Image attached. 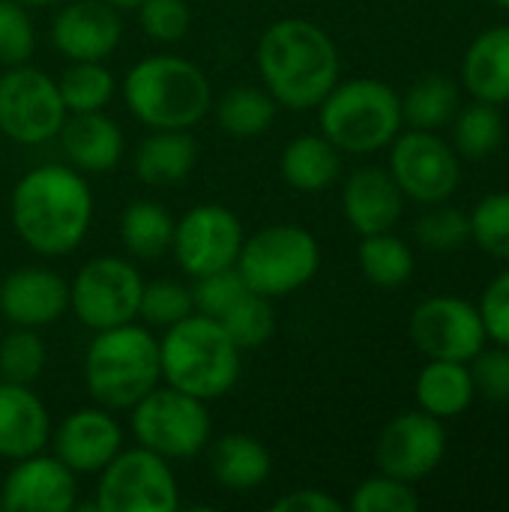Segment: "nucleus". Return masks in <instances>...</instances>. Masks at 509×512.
I'll use <instances>...</instances> for the list:
<instances>
[{
	"mask_svg": "<svg viewBox=\"0 0 509 512\" xmlns=\"http://www.w3.org/2000/svg\"><path fill=\"white\" fill-rule=\"evenodd\" d=\"M15 234L39 255L63 258L81 246L93 219V192L69 165L27 171L9 201Z\"/></svg>",
	"mask_w": 509,
	"mask_h": 512,
	"instance_id": "obj_1",
	"label": "nucleus"
},
{
	"mask_svg": "<svg viewBox=\"0 0 509 512\" xmlns=\"http://www.w3.org/2000/svg\"><path fill=\"white\" fill-rule=\"evenodd\" d=\"M258 72L276 105L309 111L339 81V48L327 30L306 18H282L258 39Z\"/></svg>",
	"mask_w": 509,
	"mask_h": 512,
	"instance_id": "obj_2",
	"label": "nucleus"
},
{
	"mask_svg": "<svg viewBox=\"0 0 509 512\" xmlns=\"http://www.w3.org/2000/svg\"><path fill=\"white\" fill-rule=\"evenodd\" d=\"M240 348L216 318L192 312L171 324L159 342L162 378L201 402L225 396L240 378Z\"/></svg>",
	"mask_w": 509,
	"mask_h": 512,
	"instance_id": "obj_3",
	"label": "nucleus"
},
{
	"mask_svg": "<svg viewBox=\"0 0 509 512\" xmlns=\"http://www.w3.org/2000/svg\"><path fill=\"white\" fill-rule=\"evenodd\" d=\"M162 378L159 342L147 327L120 324L96 330L84 357V384L96 405L126 411L141 402Z\"/></svg>",
	"mask_w": 509,
	"mask_h": 512,
	"instance_id": "obj_4",
	"label": "nucleus"
},
{
	"mask_svg": "<svg viewBox=\"0 0 509 512\" xmlns=\"http://www.w3.org/2000/svg\"><path fill=\"white\" fill-rule=\"evenodd\" d=\"M123 99L147 129H189L210 111L213 90L192 60L153 54L129 69Z\"/></svg>",
	"mask_w": 509,
	"mask_h": 512,
	"instance_id": "obj_5",
	"label": "nucleus"
},
{
	"mask_svg": "<svg viewBox=\"0 0 509 512\" xmlns=\"http://www.w3.org/2000/svg\"><path fill=\"white\" fill-rule=\"evenodd\" d=\"M321 129L342 153H375L393 144L402 126V99L375 78L345 81L324 96Z\"/></svg>",
	"mask_w": 509,
	"mask_h": 512,
	"instance_id": "obj_6",
	"label": "nucleus"
},
{
	"mask_svg": "<svg viewBox=\"0 0 509 512\" xmlns=\"http://www.w3.org/2000/svg\"><path fill=\"white\" fill-rule=\"evenodd\" d=\"M321 267L318 240L300 225H267L237 255V270L249 291L264 297H285L315 279Z\"/></svg>",
	"mask_w": 509,
	"mask_h": 512,
	"instance_id": "obj_7",
	"label": "nucleus"
},
{
	"mask_svg": "<svg viewBox=\"0 0 509 512\" xmlns=\"http://www.w3.org/2000/svg\"><path fill=\"white\" fill-rule=\"evenodd\" d=\"M129 411L138 447H147L162 459H192L207 447L213 432L207 402L177 387H153Z\"/></svg>",
	"mask_w": 509,
	"mask_h": 512,
	"instance_id": "obj_8",
	"label": "nucleus"
},
{
	"mask_svg": "<svg viewBox=\"0 0 509 512\" xmlns=\"http://www.w3.org/2000/svg\"><path fill=\"white\" fill-rule=\"evenodd\" d=\"M99 512H174L180 507L177 477L147 447L120 450L102 471L96 489Z\"/></svg>",
	"mask_w": 509,
	"mask_h": 512,
	"instance_id": "obj_9",
	"label": "nucleus"
},
{
	"mask_svg": "<svg viewBox=\"0 0 509 512\" xmlns=\"http://www.w3.org/2000/svg\"><path fill=\"white\" fill-rule=\"evenodd\" d=\"M141 291L144 279L135 264L117 255H99L75 273L69 285V306L84 327L108 330L138 318Z\"/></svg>",
	"mask_w": 509,
	"mask_h": 512,
	"instance_id": "obj_10",
	"label": "nucleus"
},
{
	"mask_svg": "<svg viewBox=\"0 0 509 512\" xmlns=\"http://www.w3.org/2000/svg\"><path fill=\"white\" fill-rule=\"evenodd\" d=\"M57 81L36 66H9L0 75V132L15 144H45L66 120Z\"/></svg>",
	"mask_w": 509,
	"mask_h": 512,
	"instance_id": "obj_11",
	"label": "nucleus"
},
{
	"mask_svg": "<svg viewBox=\"0 0 509 512\" xmlns=\"http://www.w3.org/2000/svg\"><path fill=\"white\" fill-rule=\"evenodd\" d=\"M390 174L402 195L420 204H441L456 192L462 168L444 138L429 129H411L393 138Z\"/></svg>",
	"mask_w": 509,
	"mask_h": 512,
	"instance_id": "obj_12",
	"label": "nucleus"
},
{
	"mask_svg": "<svg viewBox=\"0 0 509 512\" xmlns=\"http://www.w3.org/2000/svg\"><path fill=\"white\" fill-rule=\"evenodd\" d=\"M171 249L180 270L198 279L237 264L243 249V225L228 207L201 204L174 225Z\"/></svg>",
	"mask_w": 509,
	"mask_h": 512,
	"instance_id": "obj_13",
	"label": "nucleus"
},
{
	"mask_svg": "<svg viewBox=\"0 0 509 512\" xmlns=\"http://www.w3.org/2000/svg\"><path fill=\"white\" fill-rule=\"evenodd\" d=\"M411 339L429 360L471 363L486 345V327L468 300L429 297L411 315Z\"/></svg>",
	"mask_w": 509,
	"mask_h": 512,
	"instance_id": "obj_14",
	"label": "nucleus"
},
{
	"mask_svg": "<svg viewBox=\"0 0 509 512\" xmlns=\"http://www.w3.org/2000/svg\"><path fill=\"white\" fill-rule=\"evenodd\" d=\"M447 453V432L438 417L426 411H411L384 426L375 459L381 474L414 483L429 477Z\"/></svg>",
	"mask_w": 509,
	"mask_h": 512,
	"instance_id": "obj_15",
	"label": "nucleus"
},
{
	"mask_svg": "<svg viewBox=\"0 0 509 512\" xmlns=\"http://www.w3.org/2000/svg\"><path fill=\"white\" fill-rule=\"evenodd\" d=\"M75 501V471H69L57 456L42 453L18 459L0 492V507L9 512H69Z\"/></svg>",
	"mask_w": 509,
	"mask_h": 512,
	"instance_id": "obj_16",
	"label": "nucleus"
},
{
	"mask_svg": "<svg viewBox=\"0 0 509 512\" xmlns=\"http://www.w3.org/2000/svg\"><path fill=\"white\" fill-rule=\"evenodd\" d=\"M123 450V429L108 408H78L54 432V456L75 474H99Z\"/></svg>",
	"mask_w": 509,
	"mask_h": 512,
	"instance_id": "obj_17",
	"label": "nucleus"
},
{
	"mask_svg": "<svg viewBox=\"0 0 509 512\" xmlns=\"http://www.w3.org/2000/svg\"><path fill=\"white\" fill-rule=\"evenodd\" d=\"M123 24L105 0H75L54 18L51 39L66 60H105L117 51Z\"/></svg>",
	"mask_w": 509,
	"mask_h": 512,
	"instance_id": "obj_18",
	"label": "nucleus"
},
{
	"mask_svg": "<svg viewBox=\"0 0 509 512\" xmlns=\"http://www.w3.org/2000/svg\"><path fill=\"white\" fill-rule=\"evenodd\" d=\"M69 309V285L45 267H18L0 282V312L12 327L42 330Z\"/></svg>",
	"mask_w": 509,
	"mask_h": 512,
	"instance_id": "obj_19",
	"label": "nucleus"
},
{
	"mask_svg": "<svg viewBox=\"0 0 509 512\" xmlns=\"http://www.w3.org/2000/svg\"><path fill=\"white\" fill-rule=\"evenodd\" d=\"M405 195L390 171L384 168H360L348 177L342 192L345 219L360 237L390 231L402 216Z\"/></svg>",
	"mask_w": 509,
	"mask_h": 512,
	"instance_id": "obj_20",
	"label": "nucleus"
},
{
	"mask_svg": "<svg viewBox=\"0 0 509 512\" xmlns=\"http://www.w3.org/2000/svg\"><path fill=\"white\" fill-rule=\"evenodd\" d=\"M51 438V420L30 384L0 381V459L18 462L42 453Z\"/></svg>",
	"mask_w": 509,
	"mask_h": 512,
	"instance_id": "obj_21",
	"label": "nucleus"
},
{
	"mask_svg": "<svg viewBox=\"0 0 509 512\" xmlns=\"http://www.w3.org/2000/svg\"><path fill=\"white\" fill-rule=\"evenodd\" d=\"M60 141L66 159L78 171H90V174L111 171L123 156V132L102 111H84L66 117L60 126Z\"/></svg>",
	"mask_w": 509,
	"mask_h": 512,
	"instance_id": "obj_22",
	"label": "nucleus"
},
{
	"mask_svg": "<svg viewBox=\"0 0 509 512\" xmlns=\"http://www.w3.org/2000/svg\"><path fill=\"white\" fill-rule=\"evenodd\" d=\"M462 84L480 102H509V24L492 27L471 42L462 60Z\"/></svg>",
	"mask_w": 509,
	"mask_h": 512,
	"instance_id": "obj_23",
	"label": "nucleus"
},
{
	"mask_svg": "<svg viewBox=\"0 0 509 512\" xmlns=\"http://www.w3.org/2000/svg\"><path fill=\"white\" fill-rule=\"evenodd\" d=\"M198 147L186 129H153L135 150V174L150 186H174L195 168Z\"/></svg>",
	"mask_w": 509,
	"mask_h": 512,
	"instance_id": "obj_24",
	"label": "nucleus"
},
{
	"mask_svg": "<svg viewBox=\"0 0 509 512\" xmlns=\"http://www.w3.org/2000/svg\"><path fill=\"white\" fill-rule=\"evenodd\" d=\"M270 453L261 441L243 432L222 435L210 450V474L231 492H252L270 477Z\"/></svg>",
	"mask_w": 509,
	"mask_h": 512,
	"instance_id": "obj_25",
	"label": "nucleus"
},
{
	"mask_svg": "<svg viewBox=\"0 0 509 512\" xmlns=\"http://www.w3.org/2000/svg\"><path fill=\"white\" fill-rule=\"evenodd\" d=\"M282 177L300 192H321L336 183L342 171L339 147L324 135H300L282 150Z\"/></svg>",
	"mask_w": 509,
	"mask_h": 512,
	"instance_id": "obj_26",
	"label": "nucleus"
},
{
	"mask_svg": "<svg viewBox=\"0 0 509 512\" xmlns=\"http://www.w3.org/2000/svg\"><path fill=\"white\" fill-rule=\"evenodd\" d=\"M474 378L465 363L456 360H429L417 378V402L426 414L444 420L459 417L474 402Z\"/></svg>",
	"mask_w": 509,
	"mask_h": 512,
	"instance_id": "obj_27",
	"label": "nucleus"
},
{
	"mask_svg": "<svg viewBox=\"0 0 509 512\" xmlns=\"http://www.w3.org/2000/svg\"><path fill=\"white\" fill-rule=\"evenodd\" d=\"M174 219L165 207L153 201H135L123 210L120 219V237L129 249V255L141 261H156L171 249L174 240Z\"/></svg>",
	"mask_w": 509,
	"mask_h": 512,
	"instance_id": "obj_28",
	"label": "nucleus"
},
{
	"mask_svg": "<svg viewBox=\"0 0 509 512\" xmlns=\"http://www.w3.org/2000/svg\"><path fill=\"white\" fill-rule=\"evenodd\" d=\"M459 111V87L447 75H429L417 81L402 99V123L411 129H441Z\"/></svg>",
	"mask_w": 509,
	"mask_h": 512,
	"instance_id": "obj_29",
	"label": "nucleus"
},
{
	"mask_svg": "<svg viewBox=\"0 0 509 512\" xmlns=\"http://www.w3.org/2000/svg\"><path fill=\"white\" fill-rule=\"evenodd\" d=\"M360 267L363 276L378 288H399L414 273V255L405 240L393 237L390 231L369 234L360 243Z\"/></svg>",
	"mask_w": 509,
	"mask_h": 512,
	"instance_id": "obj_30",
	"label": "nucleus"
},
{
	"mask_svg": "<svg viewBox=\"0 0 509 512\" xmlns=\"http://www.w3.org/2000/svg\"><path fill=\"white\" fill-rule=\"evenodd\" d=\"M60 99L69 114L102 111L114 96V75L102 60H72V66L57 81Z\"/></svg>",
	"mask_w": 509,
	"mask_h": 512,
	"instance_id": "obj_31",
	"label": "nucleus"
},
{
	"mask_svg": "<svg viewBox=\"0 0 509 512\" xmlns=\"http://www.w3.org/2000/svg\"><path fill=\"white\" fill-rule=\"evenodd\" d=\"M276 117V99L258 87H234L219 99V126L234 138L261 135Z\"/></svg>",
	"mask_w": 509,
	"mask_h": 512,
	"instance_id": "obj_32",
	"label": "nucleus"
},
{
	"mask_svg": "<svg viewBox=\"0 0 509 512\" xmlns=\"http://www.w3.org/2000/svg\"><path fill=\"white\" fill-rule=\"evenodd\" d=\"M219 324L225 327V333L231 336V342L240 351H252L258 345H264L273 330H276V312L270 306V297L246 291L222 318Z\"/></svg>",
	"mask_w": 509,
	"mask_h": 512,
	"instance_id": "obj_33",
	"label": "nucleus"
},
{
	"mask_svg": "<svg viewBox=\"0 0 509 512\" xmlns=\"http://www.w3.org/2000/svg\"><path fill=\"white\" fill-rule=\"evenodd\" d=\"M453 138H456L459 153L468 159H483V156L495 153L504 141V117H501L498 105L480 102V99L474 105H468L456 117Z\"/></svg>",
	"mask_w": 509,
	"mask_h": 512,
	"instance_id": "obj_34",
	"label": "nucleus"
},
{
	"mask_svg": "<svg viewBox=\"0 0 509 512\" xmlns=\"http://www.w3.org/2000/svg\"><path fill=\"white\" fill-rule=\"evenodd\" d=\"M48 351L36 330L15 327L0 339V378L12 384H33L45 369Z\"/></svg>",
	"mask_w": 509,
	"mask_h": 512,
	"instance_id": "obj_35",
	"label": "nucleus"
},
{
	"mask_svg": "<svg viewBox=\"0 0 509 512\" xmlns=\"http://www.w3.org/2000/svg\"><path fill=\"white\" fill-rule=\"evenodd\" d=\"M195 312V297L186 285L174 282V279H156L147 282L141 291V306H138V318L147 321L150 327H171L183 318H189Z\"/></svg>",
	"mask_w": 509,
	"mask_h": 512,
	"instance_id": "obj_36",
	"label": "nucleus"
},
{
	"mask_svg": "<svg viewBox=\"0 0 509 512\" xmlns=\"http://www.w3.org/2000/svg\"><path fill=\"white\" fill-rule=\"evenodd\" d=\"M471 237L486 255L509 261V192L486 195L477 204L471 213Z\"/></svg>",
	"mask_w": 509,
	"mask_h": 512,
	"instance_id": "obj_37",
	"label": "nucleus"
},
{
	"mask_svg": "<svg viewBox=\"0 0 509 512\" xmlns=\"http://www.w3.org/2000/svg\"><path fill=\"white\" fill-rule=\"evenodd\" d=\"M354 512H414L420 510V498L411 489V483L396 480L390 474L372 477L354 489L351 498Z\"/></svg>",
	"mask_w": 509,
	"mask_h": 512,
	"instance_id": "obj_38",
	"label": "nucleus"
},
{
	"mask_svg": "<svg viewBox=\"0 0 509 512\" xmlns=\"http://www.w3.org/2000/svg\"><path fill=\"white\" fill-rule=\"evenodd\" d=\"M36 48V30L27 6L15 0H0V66H21Z\"/></svg>",
	"mask_w": 509,
	"mask_h": 512,
	"instance_id": "obj_39",
	"label": "nucleus"
},
{
	"mask_svg": "<svg viewBox=\"0 0 509 512\" xmlns=\"http://www.w3.org/2000/svg\"><path fill=\"white\" fill-rule=\"evenodd\" d=\"M414 234L432 252H456L471 237V216L456 207H438L414 225Z\"/></svg>",
	"mask_w": 509,
	"mask_h": 512,
	"instance_id": "obj_40",
	"label": "nucleus"
},
{
	"mask_svg": "<svg viewBox=\"0 0 509 512\" xmlns=\"http://www.w3.org/2000/svg\"><path fill=\"white\" fill-rule=\"evenodd\" d=\"M246 291H249V288H246V282H243L237 264H234V267H222V270L207 273V276H198V285H195V291H192V297H195V312H201V315L219 321V318H222Z\"/></svg>",
	"mask_w": 509,
	"mask_h": 512,
	"instance_id": "obj_41",
	"label": "nucleus"
},
{
	"mask_svg": "<svg viewBox=\"0 0 509 512\" xmlns=\"http://www.w3.org/2000/svg\"><path fill=\"white\" fill-rule=\"evenodd\" d=\"M138 21L150 39L180 42L189 33L192 12H189L186 0H144L138 6Z\"/></svg>",
	"mask_w": 509,
	"mask_h": 512,
	"instance_id": "obj_42",
	"label": "nucleus"
},
{
	"mask_svg": "<svg viewBox=\"0 0 509 512\" xmlns=\"http://www.w3.org/2000/svg\"><path fill=\"white\" fill-rule=\"evenodd\" d=\"M474 390H480L492 402H509V348L480 351L474 357Z\"/></svg>",
	"mask_w": 509,
	"mask_h": 512,
	"instance_id": "obj_43",
	"label": "nucleus"
},
{
	"mask_svg": "<svg viewBox=\"0 0 509 512\" xmlns=\"http://www.w3.org/2000/svg\"><path fill=\"white\" fill-rule=\"evenodd\" d=\"M480 318L486 327V336L498 345L509 348V270H504L483 294Z\"/></svg>",
	"mask_w": 509,
	"mask_h": 512,
	"instance_id": "obj_44",
	"label": "nucleus"
},
{
	"mask_svg": "<svg viewBox=\"0 0 509 512\" xmlns=\"http://www.w3.org/2000/svg\"><path fill=\"white\" fill-rule=\"evenodd\" d=\"M273 512H342V504L321 489H294L273 501Z\"/></svg>",
	"mask_w": 509,
	"mask_h": 512,
	"instance_id": "obj_45",
	"label": "nucleus"
},
{
	"mask_svg": "<svg viewBox=\"0 0 509 512\" xmlns=\"http://www.w3.org/2000/svg\"><path fill=\"white\" fill-rule=\"evenodd\" d=\"M108 6H114V9H138L144 0H105Z\"/></svg>",
	"mask_w": 509,
	"mask_h": 512,
	"instance_id": "obj_46",
	"label": "nucleus"
},
{
	"mask_svg": "<svg viewBox=\"0 0 509 512\" xmlns=\"http://www.w3.org/2000/svg\"><path fill=\"white\" fill-rule=\"evenodd\" d=\"M21 6H51V3H60V0H15Z\"/></svg>",
	"mask_w": 509,
	"mask_h": 512,
	"instance_id": "obj_47",
	"label": "nucleus"
},
{
	"mask_svg": "<svg viewBox=\"0 0 509 512\" xmlns=\"http://www.w3.org/2000/svg\"><path fill=\"white\" fill-rule=\"evenodd\" d=\"M498 6H504V9H509V0H495Z\"/></svg>",
	"mask_w": 509,
	"mask_h": 512,
	"instance_id": "obj_48",
	"label": "nucleus"
}]
</instances>
